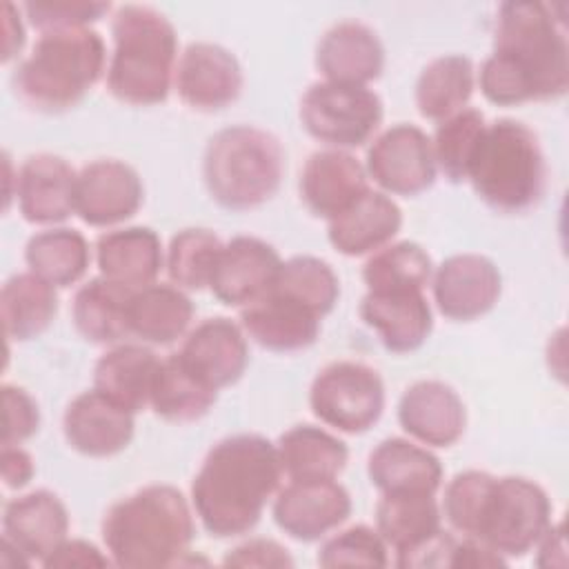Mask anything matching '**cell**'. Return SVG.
Instances as JSON below:
<instances>
[{
    "instance_id": "obj_1",
    "label": "cell",
    "mask_w": 569,
    "mask_h": 569,
    "mask_svg": "<svg viewBox=\"0 0 569 569\" xmlns=\"http://www.w3.org/2000/svg\"><path fill=\"white\" fill-rule=\"evenodd\" d=\"M569 87V44L553 7L509 0L498 7L493 51L480 67L485 98L500 107L560 98Z\"/></svg>"
},
{
    "instance_id": "obj_2",
    "label": "cell",
    "mask_w": 569,
    "mask_h": 569,
    "mask_svg": "<svg viewBox=\"0 0 569 569\" xmlns=\"http://www.w3.org/2000/svg\"><path fill=\"white\" fill-rule=\"evenodd\" d=\"M282 467L276 445L238 433L213 445L191 485L193 509L211 536L247 533L278 489Z\"/></svg>"
},
{
    "instance_id": "obj_3",
    "label": "cell",
    "mask_w": 569,
    "mask_h": 569,
    "mask_svg": "<svg viewBox=\"0 0 569 569\" xmlns=\"http://www.w3.org/2000/svg\"><path fill=\"white\" fill-rule=\"evenodd\" d=\"M102 540L111 562L124 569L180 565L193 540L191 509L171 485L142 487L107 511Z\"/></svg>"
},
{
    "instance_id": "obj_4",
    "label": "cell",
    "mask_w": 569,
    "mask_h": 569,
    "mask_svg": "<svg viewBox=\"0 0 569 569\" xmlns=\"http://www.w3.org/2000/svg\"><path fill=\"white\" fill-rule=\"evenodd\" d=\"M113 56L107 87L127 104H158L167 98L176 73L178 36L158 9L122 4L113 13Z\"/></svg>"
},
{
    "instance_id": "obj_5",
    "label": "cell",
    "mask_w": 569,
    "mask_h": 569,
    "mask_svg": "<svg viewBox=\"0 0 569 569\" xmlns=\"http://www.w3.org/2000/svg\"><path fill=\"white\" fill-rule=\"evenodd\" d=\"M102 69L104 42L98 31L87 27L44 31L16 69L13 89L31 109L64 111L87 96Z\"/></svg>"
},
{
    "instance_id": "obj_6",
    "label": "cell",
    "mask_w": 569,
    "mask_h": 569,
    "mask_svg": "<svg viewBox=\"0 0 569 569\" xmlns=\"http://www.w3.org/2000/svg\"><path fill=\"white\" fill-rule=\"evenodd\" d=\"M284 153L276 136L251 124H236L211 136L202 176L211 198L233 211L267 202L280 187Z\"/></svg>"
},
{
    "instance_id": "obj_7",
    "label": "cell",
    "mask_w": 569,
    "mask_h": 569,
    "mask_svg": "<svg viewBox=\"0 0 569 569\" xmlns=\"http://www.w3.org/2000/svg\"><path fill=\"white\" fill-rule=\"evenodd\" d=\"M467 180L498 211L516 213L533 207L545 189V156L536 133L509 118L487 124Z\"/></svg>"
},
{
    "instance_id": "obj_8",
    "label": "cell",
    "mask_w": 569,
    "mask_h": 569,
    "mask_svg": "<svg viewBox=\"0 0 569 569\" xmlns=\"http://www.w3.org/2000/svg\"><path fill=\"white\" fill-rule=\"evenodd\" d=\"M551 525V502L540 485L520 476L491 478L469 538L518 558L531 551Z\"/></svg>"
},
{
    "instance_id": "obj_9",
    "label": "cell",
    "mask_w": 569,
    "mask_h": 569,
    "mask_svg": "<svg viewBox=\"0 0 569 569\" xmlns=\"http://www.w3.org/2000/svg\"><path fill=\"white\" fill-rule=\"evenodd\" d=\"M382 120L380 98L362 84L316 82L300 100V122L309 136L331 147L365 144Z\"/></svg>"
},
{
    "instance_id": "obj_10",
    "label": "cell",
    "mask_w": 569,
    "mask_h": 569,
    "mask_svg": "<svg viewBox=\"0 0 569 569\" xmlns=\"http://www.w3.org/2000/svg\"><path fill=\"white\" fill-rule=\"evenodd\" d=\"M309 405L325 425L345 433H362L382 416L385 385L369 365L331 362L313 378Z\"/></svg>"
},
{
    "instance_id": "obj_11",
    "label": "cell",
    "mask_w": 569,
    "mask_h": 569,
    "mask_svg": "<svg viewBox=\"0 0 569 569\" xmlns=\"http://www.w3.org/2000/svg\"><path fill=\"white\" fill-rule=\"evenodd\" d=\"M367 173L385 191L416 196L436 180V160L429 136L416 124H393L367 151Z\"/></svg>"
},
{
    "instance_id": "obj_12",
    "label": "cell",
    "mask_w": 569,
    "mask_h": 569,
    "mask_svg": "<svg viewBox=\"0 0 569 569\" xmlns=\"http://www.w3.org/2000/svg\"><path fill=\"white\" fill-rule=\"evenodd\" d=\"M180 100L198 111H218L231 104L242 89V71L231 51L213 42H191L173 73Z\"/></svg>"
},
{
    "instance_id": "obj_13",
    "label": "cell",
    "mask_w": 569,
    "mask_h": 569,
    "mask_svg": "<svg viewBox=\"0 0 569 569\" xmlns=\"http://www.w3.org/2000/svg\"><path fill=\"white\" fill-rule=\"evenodd\" d=\"M349 513L351 498L336 480H291L273 502L276 525L302 542L322 538Z\"/></svg>"
},
{
    "instance_id": "obj_14",
    "label": "cell",
    "mask_w": 569,
    "mask_h": 569,
    "mask_svg": "<svg viewBox=\"0 0 569 569\" xmlns=\"http://www.w3.org/2000/svg\"><path fill=\"white\" fill-rule=\"evenodd\" d=\"M142 182L133 167L104 158L82 167L76 180V213L91 227L131 218L142 204Z\"/></svg>"
},
{
    "instance_id": "obj_15",
    "label": "cell",
    "mask_w": 569,
    "mask_h": 569,
    "mask_svg": "<svg viewBox=\"0 0 569 569\" xmlns=\"http://www.w3.org/2000/svg\"><path fill=\"white\" fill-rule=\"evenodd\" d=\"M282 260L278 251L260 238L236 236L222 244L209 287L229 307H247L269 291Z\"/></svg>"
},
{
    "instance_id": "obj_16",
    "label": "cell",
    "mask_w": 569,
    "mask_h": 569,
    "mask_svg": "<svg viewBox=\"0 0 569 569\" xmlns=\"http://www.w3.org/2000/svg\"><path fill=\"white\" fill-rule=\"evenodd\" d=\"M498 267L478 253H456L433 273V298L442 316L473 320L487 313L500 298Z\"/></svg>"
},
{
    "instance_id": "obj_17",
    "label": "cell",
    "mask_w": 569,
    "mask_h": 569,
    "mask_svg": "<svg viewBox=\"0 0 569 569\" xmlns=\"http://www.w3.org/2000/svg\"><path fill=\"white\" fill-rule=\"evenodd\" d=\"M76 180L71 164L53 153L29 156L16 176L18 207L33 224H53L76 211Z\"/></svg>"
},
{
    "instance_id": "obj_18",
    "label": "cell",
    "mask_w": 569,
    "mask_h": 569,
    "mask_svg": "<svg viewBox=\"0 0 569 569\" xmlns=\"http://www.w3.org/2000/svg\"><path fill=\"white\" fill-rule=\"evenodd\" d=\"M133 427V413L96 389L76 396L62 418L67 442L91 458H107L127 449Z\"/></svg>"
},
{
    "instance_id": "obj_19",
    "label": "cell",
    "mask_w": 569,
    "mask_h": 569,
    "mask_svg": "<svg viewBox=\"0 0 569 569\" xmlns=\"http://www.w3.org/2000/svg\"><path fill=\"white\" fill-rule=\"evenodd\" d=\"M182 362L211 389L233 385L247 369L249 347L242 329L229 318L202 320L178 351Z\"/></svg>"
},
{
    "instance_id": "obj_20",
    "label": "cell",
    "mask_w": 569,
    "mask_h": 569,
    "mask_svg": "<svg viewBox=\"0 0 569 569\" xmlns=\"http://www.w3.org/2000/svg\"><path fill=\"white\" fill-rule=\"evenodd\" d=\"M400 427L429 447H449L467 425L460 396L440 380H420L405 389L398 402Z\"/></svg>"
},
{
    "instance_id": "obj_21",
    "label": "cell",
    "mask_w": 569,
    "mask_h": 569,
    "mask_svg": "<svg viewBox=\"0 0 569 569\" xmlns=\"http://www.w3.org/2000/svg\"><path fill=\"white\" fill-rule=\"evenodd\" d=\"M67 507L47 489L31 491L4 505L2 538L29 560L42 562L62 540H67Z\"/></svg>"
},
{
    "instance_id": "obj_22",
    "label": "cell",
    "mask_w": 569,
    "mask_h": 569,
    "mask_svg": "<svg viewBox=\"0 0 569 569\" xmlns=\"http://www.w3.org/2000/svg\"><path fill=\"white\" fill-rule=\"evenodd\" d=\"M382 64L380 38L358 20H342L327 29L316 49V67L331 82L367 87L380 76Z\"/></svg>"
},
{
    "instance_id": "obj_23",
    "label": "cell",
    "mask_w": 569,
    "mask_h": 569,
    "mask_svg": "<svg viewBox=\"0 0 569 569\" xmlns=\"http://www.w3.org/2000/svg\"><path fill=\"white\" fill-rule=\"evenodd\" d=\"M365 167L342 149L309 156L300 173V196L313 216L331 220L367 191Z\"/></svg>"
},
{
    "instance_id": "obj_24",
    "label": "cell",
    "mask_w": 569,
    "mask_h": 569,
    "mask_svg": "<svg viewBox=\"0 0 569 569\" xmlns=\"http://www.w3.org/2000/svg\"><path fill=\"white\" fill-rule=\"evenodd\" d=\"M240 325L269 351L307 349L320 333L318 313L273 289L240 311Z\"/></svg>"
},
{
    "instance_id": "obj_25",
    "label": "cell",
    "mask_w": 569,
    "mask_h": 569,
    "mask_svg": "<svg viewBox=\"0 0 569 569\" xmlns=\"http://www.w3.org/2000/svg\"><path fill=\"white\" fill-rule=\"evenodd\" d=\"M360 318L393 353H407L429 338L433 320L422 291H369L360 302Z\"/></svg>"
},
{
    "instance_id": "obj_26",
    "label": "cell",
    "mask_w": 569,
    "mask_h": 569,
    "mask_svg": "<svg viewBox=\"0 0 569 569\" xmlns=\"http://www.w3.org/2000/svg\"><path fill=\"white\" fill-rule=\"evenodd\" d=\"M400 224V207L389 196L367 189L329 220V242L345 256H365L387 244Z\"/></svg>"
},
{
    "instance_id": "obj_27",
    "label": "cell",
    "mask_w": 569,
    "mask_h": 569,
    "mask_svg": "<svg viewBox=\"0 0 569 569\" xmlns=\"http://www.w3.org/2000/svg\"><path fill=\"white\" fill-rule=\"evenodd\" d=\"M100 276L127 289L153 284L162 267L160 238L149 227H127L102 233L96 242Z\"/></svg>"
},
{
    "instance_id": "obj_28",
    "label": "cell",
    "mask_w": 569,
    "mask_h": 569,
    "mask_svg": "<svg viewBox=\"0 0 569 569\" xmlns=\"http://www.w3.org/2000/svg\"><path fill=\"white\" fill-rule=\"evenodd\" d=\"M371 482L382 493H436L442 480L440 460L405 438H387L367 462Z\"/></svg>"
},
{
    "instance_id": "obj_29",
    "label": "cell",
    "mask_w": 569,
    "mask_h": 569,
    "mask_svg": "<svg viewBox=\"0 0 569 569\" xmlns=\"http://www.w3.org/2000/svg\"><path fill=\"white\" fill-rule=\"evenodd\" d=\"M158 356L142 345H118L109 349L93 369V389L138 413L149 405L151 385L158 371Z\"/></svg>"
},
{
    "instance_id": "obj_30",
    "label": "cell",
    "mask_w": 569,
    "mask_h": 569,
    "mask_svg": "<svg viewBox=\"0 0 569 569\" xmlns=\"http://www.w3.org/2000/svg\"><path fill=\"white\" fill-rule=\"evenodd\" d=\"M376 531L402 558L442 531L440 509L431 493H382L376 505Z\"/></svg>"
},
{
    "instance_id": "obj_31",
    "label": "cell",
    "mask_w": 569,
    "mask_h": 569,
    "mask_svg": "<svg viewBox=\"0 0 569 569\" xmlns=\"http://www.w3.org/2000/svg\"><path fill=\"white\" fill-rule=\"evenodd\" d=\"M133 289H127L104 276L91 278L73 298V325L96 345H113L129 336V302Z\"/></svg>"
},
{
    "instance_id": "obj_32",
    "label": "cell",
    "mask_w": 569,
    "mask_h": 569,
    "mask_svg": "<svg viewBox=\"0 0 569 569\" xmlns=\"http://www.w3.org/2000/svg\"><path fill=\"white\" fill-rule=\"evenodd\" d=\"M282 473L291 480H336L347 465V445L313 425H296L276 445Z\"/></svg>"
},
{
    "instance_id": "obj_33",
    "label": "cell",
    "mask_w": 569,
    "mask_h": 569,
    "mask_svg": "<svg viewBox=\"0 0 569 569\" xmlns=\"http://www.w3.org/2000/svg\"><path fill=\"white\" fill-rule=\"evenodd\" d=\"M193 305L180 287L147 284L136 289L129 302V331L144 342L171 345L189 327Z\"/></svg>"
},
{
    "instance_id": "obj_34",
    "label": "cell",
    "mask_w": 569,
    "mask_h": 569,
    "mask_svg": "<svg viewBox=\"0 0 569 569\" xmlns=\"http://www.w3.org/2000/svg\"><path fill=\"white\" fill-rule=\"evenodd\" d=\"M2 329L9 340H31L40 336L58 313L53 284L29 273L11 276L0 296Z\"/></svg>"
},
{
    "instance_id": "obj_35",
    "label": "cell",
    "mask_w": 569,
    "mask_h": 569,
    "mask_svg": "<svg viewBox=\"0 0 569 569\" xmlns=\"http://www.w3.org/2000/svg\"><path fill=\"white\" fill-rule=\"evenodd\" d=\"M216 396V389L204 385L178 353H171L158 365L149 405L169 422H191L213 407Z\"/></svg>"
},
{
    "instance_id": "obj_36",
    "label": "cell",
    "mask_w": 569,
    "mask_h": 569,
    "mask_svg": "<svg viewBox=\"0 0 569 569\" xmlns=\"http://www.w3.org/2000/svg\"><path fill=\"white\" fill-rule=\"evenodd\" d=\"M473 91V64L467 56L451 53L431 60L418 76L416 104L420 116L442 122L458 113Z\"/></svg>"
},
{
    "instance_id": "obj_37",
    "label": "cell",
    "mask_w": 569,
    "mask_h": 569,
    "mask_svg": "<svg viewBox=\"0 0 569 569\" xmlns=\"http://www.w3.org/2000/svg\"><path fill=\"white\" fill-rule=\"evenodd\" d=\"M24 260L29 269L49 284L69 287L84 276L91 253L80 231L60 227L31 236Z\"/></svg>"
},
{
    "instance_id": "obj_38",
    "label": "cell",
    "mask_w": 569,
    "mask_h": 569,
    "mask_svg": "<svg viewBox=\"0 0 569 569\" xmlns=\"http://www.w3.org/2000/svg\"><path fill=\"white\" fill-rule=\"evenodd\" d=\"M429 253L409 240L376 251L362 267L369 291H422L431 278Z\"/></svg>"
},
{
    "instance_id": "obj_39",
    "label": "cell",
    "mask_w": 569,
    "mask_h": 569,
    "mask_svg": "<svg viewBox=\"0 0 569 569\" xmlns=\"http://www.w3.org/2000/svg\"><path fill=\"white\" fill-rule=\"evenodd\" d=\"M269 289L309 307L320 318L333 309L340 296L338 276L316 256H293L284 260Z\"/></svg>"
},
{
    "instance_id": "obj_40",
    "label": "cell",
    "mask_w": 569,
    "mask_h": 569,
    "mask_svg": "<svg viewBox=\"0 0 569 569\" xmlns=\"http://www.w3.org/2000/svg\"><path fill=\"white\" fill-rule=\"evenodd\" d=\"M485 116L478 109H460L445 118L431 140L436 167L451 182L467 180L469 164L485 131Z\"/></svg>"
},
{
    "instance_id": "obj_41",
    "label": "cell",
    "mask_w": 569,
    "mask_h": 569,
    "mask_svg": "<svg viewBox=\"0 0 569 569\" xmlns=\"http://www.w3.org/2000/svg\"><path fill=\"white\" fill-rule=\"evenodd\" d=\"M220 238L209 229H182L167 249V271L180 289H202L209 284L218 253Z\"/></svg>"
},
{
    "instance_id": "obj_42",
    "label": "cell",
    "mask_w": 569,
    "mask_h": 569,
    "mask_svg": "<svg viewBox=\"0 0 569 569\" xmlns=\"http://www.w3.org/2000/svg\"><path fill=\"white\" fill-rule=\"evenodd\" d=\"M387 542L367 525L331 536L318 551L320 567H387Z\"/></svg>"
},
{
    "instance_id": "obj_43",
    "label": "cell",
    "mask_w": 569,
    "mask_h": 569,
    "mask_svg": "<svg viewBox=\"0 0 569 569\" xmlns=\"http://www.w3.org/2000/svg\"><path fill=\"white\" fill-rule=\"evenodd\" d=\"M111 9L109 2L98 0H31L24 2L29 22L44 31L80 29L87 22H96Z\"/></svg>"
},
{
    "instance_id": "obj_44",
    "label": "cell",
    "mask_w": 569,
    "mask_h": 569,
    "mask_svg": "<svg viewBox=\"0 0 569 569\" xmlns=\"http://www.w3.org/2000/svg\"><path fill=\"white\" fill-rule=\"evenodd\" d=\"M491 478L493 476L487 471L469 469V471L453 476V480L445 489V500H442L445 518L449 520V525L456 531L465 533L467 538L471 536L480 500H482Z\"/></svg>"
},
{
    "instance_id": "obj_45",
    "label": "cell",
    "mask_w": 569,
    "mask_h": 569,
    "mask_svg": "<svg viewBox=\"0 0 569 569\" xmlns=\"http://www.w3.org/2000/svg\"><path fill=\"white\" fill-rule=\"evenodd\" d=\"M2 407H4V429L2 447L20 445L38 431L40 411L36 400L16 385H2Z\"/></svg>"
},
{
    "instance_id": "obj_46",
    "label": "cell",
    "mask_w": 569,
    "mask_h": 569,
    "mask_svg": "<svg viewBox=\"0 0 569 569\" xmlns=\"http://www.w3.org/2000/svg\"><path fill=\"white\" fill-rule=\"evenodd\" d=\"M222 565L224 567H293V558L280 542L267 540V538H253L231 549L224 556Z\"/></svg>"
},
{
    "instance_id": "obj_47",
    "label": "cell",
    "mask_w": 569,
    "mask_h": 569,
    "mask_svg": "<svg viewBox=\"0 0 569 569\" xmlns=\"http://www.w3.org/2000/svg\"><path fill=\"white\" fill-rule=\"evenodd\" d=\"M49 569H69V567H107L111 558H107L96 545L87 540H62L44 560Z\"/></svg>"
},
{
    "instance_id": "obj_48",
    "label": "cell",
    "mask_w": 569,
    "mask_h": 569,
    "mask_svg": "<svg viewBox=\"0 0 569 569\" xmlns=\"http://www.w3.org/2000/svg\"><path fill=\"white\" fill-rule=\"evenodd\" d=\"M507 560L487 547L485 542L476 538H465L462 542H456L451 549L449 567H471V569H482V567H505Z\"/></svg>"
},
{
    "instance_id": "obj_49",
    "label": "cell",
    "mask_w": 569,
    "mask_h": 569,
    "mask_svg": "<svg viewBox=\"0 0 569 569\" xmlns=\"http://www.w3.org/2000/svg\"><path fill=\"white\" fill-rule=\"evenodd\" d=\"M33 460L31 456L20 449V445L2 447V482L9 489H20L33 478Z\"/></svg>"
},
{
    "instance_id": "obj_50",
    "label": "cell",
    "mask_w": 569,
    "mask_h": 569,
    "mask_svg": "<svg viewBox=\"0 0 569 569\" xmlns=\"http://www.w3.org/2000/svg\"><path fill=\"white\" fill-rule=\"evenodd\" d=\"M4 11V42H2V62H9L24 44V29L18 16V9L11 2L2 4Z\"/></svg>"
},
{
    "instance_id": "obj_51",
    "label": "cell",
    "mask_w": 569,
    "mask_h": 569,
    "mask_svg": "<svg viewBox=\"0 0 569 569\" xmlns=\"http://www.w3.org/2000/svg\"><path fill=\"white\" fill-rule=\"evenodd\" d=\"M536 547H538L536 562L540 567H551V556H558L560 565H565V529H562V525H558V527L549 525Z\"/></svg>"
}]
</instances>
